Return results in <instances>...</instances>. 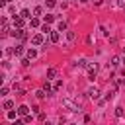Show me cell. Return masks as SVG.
I'll return each instance as SVG.
<instances>
[{"mask_svg": "<svg viewBox=\"0 0 125 125\" xmlns=\"http://www.w3.org/2000/svg\"><path fill=\"white\" fill-rule=\"evenodd\" d=\"M57 4V0H47V8H53Z\"/></svg>", "mask_w": 125, "mask_h": 125, "instance_id": "obj_27", "label": "cell"}, {"mask_svg": "<svg viewBox=\"0 0 125 125\" xmlns=\"http://www.w3.org/2000/svg\"><path fill=\"white\" fill-rule=\"evenodd\" d=\"M117 6L119 8H125V0H117Z\"/></svg>", "mask_w": 125, "mask_h": 125, "instance_id": "obj_30", "label": "cell"}, {"mask_svg": "<svg viewBox=\"0 0 125 125\" xmlns=\"http://www.w3.org/2000/svg\"><path fill=\"white\" fill-rule=\"evenodd\" d=\"M92 2H94L96 6H100V4H102V0H92Z\"/></svg>", "mask_w": 125, "mask_h": 125, "instance_id": "obj_31", "label": "cell"}, {"mask_svg": "<svg viewBox=\"0 0 125 125\" xmlns=\"http://www.w3.org/2000/svg\"><path fill=\"white\" fill-rule=\"evenodd\" d=\"M29 121H31V115H29V113H27V115H25V117H23V123H29Z\"/></svg>", "mask_w": 125, "mask_h": 125, "instance_id": "obj_29", "label": "cell"}, {"mask_svg": "<svg viewBox=\"0 0 125 125\" xmlns=\"http://www.w3.org/2000/svg\"><path fill=\"white\" fill-rule=\"evenodd\" d=\"M66 37H68V41L72 43V41L76 39V33H74V31H68V33H66Z\"/></svg>", "mask_w": 125, "mask_h": 125, "instance_id": "obj_20", "label": "cell"}, {"mask_svg": "<svg viewBox=\"0 0 125 125\" xmlns=\"http://www.w3.org/2000/svg\"><path fill=\"white\" fill-rule=\"evenodd\" d=\"M51 21H55V16L53 14H47L45 16V23H51Z\"/></svg>", "mask_w": 125, "mask_h": 125, "instance_id": "obj_19", "label": "cell"}, {"mask_svg": "<svg viewBox=\"0 0 125 125\" xmlns=\"http://www.w3.org/2000/svg\"><path fill=\"white\" fill-rule=\"evenodd\" d=\"M41 31H43V33H51V31H53V29H51V27H49V23H45V25H43V27H41Z\"/></svg>", "mask_w": 125, "mask_h": 125, "instance_id": "obj_21", "label": "cell"}, {"mask_svg": "<svg viewBox=\"0 0 125 125\" xmlns=\"http://www.w3.org/2000/svg\"><path fill=\"white\" fill-rule=\"evenodd\" d=\"M62 105H64L66 109H70V111H80V105H78V104H74L70 98H64V100H62Z\"/></svg>", "mask_w": 125, "mask_h": 125, "instance_id": "obj_1", "label": "cell"}, {"mask_svg": "<svg viewBox=\"0 0 125 125\" xmlns=\"http://www.w3.org/2000/svg\"><path fill=\"white\" fill-rule=\"evenodd\" d=\"M29 62H31L29 57H27V59H21V64H23V66H29Z\"/></svg>", "mask_w": 125, "mask_h": 125, "instance_id": "obj_24", "label": "cell"}, {"mask_svg": "<svg viewBox=\"0 0 125 125\" xmlns=\"http://www.w3.org/2000/svg\"><path fill=\"white\" fill-rule=\"evenodd\" d=\"M8 2H12V0H8Z\"/></svg>", "mask_w": 125, "mask_h": 125, "instance_id": "obj_35", "label": "cell"}, {"mask_svg": "<svg viewBox=\"0 0 125 125\" xmlns=\"http://www.w3.org/2000/svg\"><path fill=\"white\" fill-rule=\"evenodd\" d=\"M27 57H29V59H35V57H37V51H35V49H27Z\"/></svg>", "mask_w": 125, "mask_h": 125, "instance_id": "obj_17", "label": "cell"}, {"mask_svg": "<svg viewBox=\"0 0 125 125\" xmlns=\"http://www.w3.org/2000/svg\"><path fill=\"white\" fill-rule=\"evenodd\" d=\"M119 64V57H111V66H117Z\"/></svg>", "mask_w": 125, "mask_h": 125, "instance_id": "obj_22", "label": "cell"}, {"mask_svg": "<svg viewBox=\"0 0 125 125\" xmlns=\"http://www.w3.org/2000/svg\"><path fill=\"white\" fill-rule=\"evenodd\" d=\"M43 41H45V39H43V35H41V33H35V35L31 37V43H33V45H41Z\"/></svg>", "mask_w": 125, "mask_h": 125, "instance_id": "obj_4", "label": "cell"}, {"mask_svg": "<svg viewBox=\"0 0 125 125\" xmlns=\"http://www.w3.org/2000/svg\"><path fill=\"white\" fill-rule=\"evenodd\" d=\"M115 115L117 117H123V107H115Z\"/></svg>", "mask_w": 125, "mask_h": 125, "instance_id": "obj_23", "label": "cell"}, {"mask_svg": "<svg viewBox=\"0 0 125 125\" xmlns=\"http://www.w3.org/2000/svg\"><path fill=\"white\" fill-rule=\"evenodd\" d=\"M18 113H20L21 117H25V115L29 113V107H27V105H20V107H18Z\"/></svg>", "mask_w": 125, "mask_h": 125, "instance_id": "obj_8", "label": "cell"}, {"mask_svg": "<svg viewBox=\"0 0 125 125\" xmlns=\"http://www.w3.org/2000/svg\"><path fill=\"white\" fill-rule=\"evenodd\" d=\"M59 39H61L59 31H51V33H49V41H51V43H59Z\"/></svg>", "mask_w": 125, "mask_h": 125, "instance_id": "obj_7", "label": "cell"}, {"mask_svg": "<svg viewBox=\"0 0 125 125\" xmlns=\"http://www.w3.org/2000/svg\"><path fill=\"white\" fill-rule=\"evenodd\" d=\"M57 27H59V31H66V21H64V20H61V21L57 23Z\"/></svg>", "mask_w": 125, "mask_h": 125, "instance_id": "obj_12", "label": "cell"}, {"mask_svg": "<svg viewBox=\"0 0 125 125\" xmlns=\"http://www.w3.org/2000/svg\"><path fill=\"white\" fill-rule=\"evenodd\" d=\"M12 53L18 55V57H21V55H23V47H21V45H16V47L12 49Z\"/></svg>", "mask_w": 125, "mask_h": 125, "instance_id": "obj_9", "label": "cell"}, {"mask_svg": "<svg viewBox=\"0 0 125 125\" xmlns=\"http://www.w3.org/2000/svg\"><path fill=\"white\" fill-rule=\"evenodd\" d=\"M43 90H45V92L51 96V92L55 90V86H51V84H49V80H45V84H43Z\"/></svg>", "mask_w": 125, "mask_h": 125, "instance_id": "obj_10", "label": "cell"}, {"mask_svg": "<svg viewBox=\"0 0 125 125\" xmlns=\"http://www.w3.org/2000/svg\"><path fill=\"white\" fill-rule=\"evenodd\" d=\"M61 88H62V82H61V80H59V82H55V90H61Z\"/></svg>", "mask_w": 125, "mask_h": 125, "instance_id": "obj_28", "label": "cell"}, {"mask_svg": "<svg viewBox=\"0 0 125 125\" xmlns=\"http://www.w3.org/2000/svg\"><path fill=\"white\" fill-rule=\"evenodd\" d=\"M12 35L14 37H18V39H27V33H25V29H21V27H14V31H12Z\"/></svg>", "mask_w": 125, "mask_h": 125, "instance_id": "obj_2", "label": "cell"}, {"mask_svg": "<svg viewBox=\"0 0 125 125\" xmlns=\"http://www.w3.org/2000/svg\"><path fill=\"white\" fill-rule=\"evenodd\" d=\"M86 94H88V98H92V100H98V98H100V90H98L96 86H94V88H88Z\"/></svg>", "mask_w": 125, "mask_h": 125, "instance_id": "obj_3", "label": "cell"}, {"mask_svg": "<svg viewBox=\"0 0 125 125\" xmlns=\"http://www.w3.org/2000/svg\"><path fill=\"white\" fill-rule=\"evenodd\" d=\"M29 14H31V12H29L27 8H23V10L20 12V16H21V18H25V20H31V16H29Z\"/></svg>", "mask_w": 125, "mask_h": 125, "instance_id": "obj_11", "label": "cell"}, {"mask_svg": "<svg viewBox=\"0 0 125 125\" xmlns=\"http://www.w3.org/2000/svg\"><path fill=\"white\" fill-rule=\"evenodd\" d=\"M6 94H8V88L2 86V88H0V96H6Z\"/></svg>", "mask_w": 125, "mask_h": 125, "instance_id": "obj_26", "label": "cell"}, {"mask_svg": "<svg viewBox=\"0 0 125 125\" xmlns=\"http://www.w3.org/2000/svg\"><path fill=\"white\" fill-rule=\"evenodd\" d=\"M57 74H59V70H57L55 66H51V68L47 70V80H53V78H57Z\"/></svg>", "mask_w": 125, "mask_h": 125, "instance_id": "obj_5", "label": "cell"}, {"mask_svg": "<svg viewBox=\"0 0 125 125\" xmlns=\"http://www.w3.org/2000/svg\"><path fill=\"white\" fill-rule=\"evenodd\" d=\"M35 96H37L39 100H43V98H45V96H49V94H47L45 90H37V92H35Z\"/></svg>", "mask_w": 125, "mask_h": 125, "instance_id": "obj_13", "label": "cell"}, {"mask_svg": "<svg viewBox=\"0 0 125 125\" xmlns=\"http://www.w3.org/2000/svg\"><path fill=\"white\" fill-rule=\"evenodd\" d=\"M41 14H43V8L41 6H35L33 8V16H41Z\"/></svg>", "mask_w": 125, "mask_h": 125, "instance_id": "obj_14", "label": "cell"}, {"mask_svg": "<svg viewBox=\"0 0 125 125\" xmlns=\"http://www.w3.org/2000/svg\"><path fill=\"white\" fill-rule=\"evenodd\" d=\"M123 64H125V57H123Z\"/></svg>", "mask_w": 125, "mask_h": 125, "instance_id": "obj_32", "label": "cell"}, {"mask_svg": "<svg viewBox=\"0 0 125 125\" xmlns=\"http://www.w3.org/2000/svg\"><path fill=\"white\" fill-rule=\"evenodd\" d=\"M123 86H125V78H123Z\"/></svg>", "mask_w": 125, "mask_h": 125, "instance_id": "obj_34", "label": "cell"}, {"mask_svg": "<svg viewBox=\"0 0 125 125\" xmlns=\"http://www.w3.org/2000/svg\"><path fill=\"white\" fill-rule=\"evenodd\" d=\"M12 107H14V102L12 100H6L4 102V109H12Z\"/></svg>", "mask_w": 125, "mask_h": 125, "instance_id": "obj_18", "label": "cell"}, {"mask_svg": "<svg viewBox=\"0 0 125 125\" xmlns=\"http://www.w3.org/2000/svg\"><path fill=\"white\" fill-rule=\"evenodd\" d=\"M23 21H25V18H21V16H14V27H23Z\"/></svg>", "mask_w": 125, "mask_h": 125, "instance_id": "obj_6", "label": "cell"}, {"mask_svg": "<svg viewBox=\"0 0 125 125\" xmlns=\"http://www.w3.org/2000/svg\"><path fill=\"white\" fill-rule=\"evenodd\" d=\"M29 25H31V27H39V20H37V18H31V20H29Z\"/></svg>", "mask_w": 125, "mask_h": 125, "instance_id": "obj_15", "label": "cell"}, {"mask_svg": "<svg viewBox=\"0 0 125 125\" xmlns=\"http://www.w3.org/2000/svg\"><path fill=\"white\" fill-rule=\"evenodd\" d=\"M8 119H16V111H12V109H8Z\"/></svg>", "mask_w": 125, "mask_h": 125, "instance_id": "obj_25", "label": "cell"}, {"mask_svg": "<svg viewBox=\"0 0 125 125\" xmlns=\"http://www.w3.org/2000/svg\"><path fill=\"white\" fill-rule=\"evenodd\" d=\"M6 31H8V20L2 18V33H6Z\"/></svg>", "mask_w": 125, "mask_h": 125, "instance_id": "obj_16", "label": "cell"}, {"mask_svg": "<svg viewBox=\"0 0 125 125\" xmlns=\"http://www.w3.org/2000/svg\"><path fill=\"white\" fill-rule=\"evenodd\" d=\"M80 2H88V0H80Z\"/></svg>", "mask_w": 125, "mask_h": 125, "instance_id": "obj_33", "label": "cell"}]
</instances>
